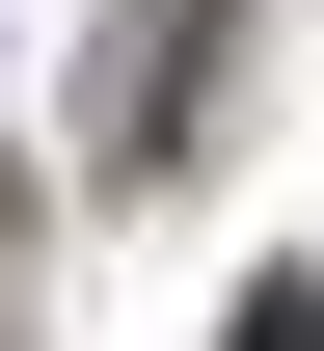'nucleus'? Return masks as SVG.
<instances>
[{"label": "nucleus", "mask_w": 324, "mask_h": 351, "mask_svg": "<svg viewBox=\"0 0 324 351\" xmlns=\"http://www.w3.org/2000/svg\"><path fill=\"white\" fill-rule=\"evenodd\" d=\"M216 351H324V298H297V270H271V298H243V324H216Z\"/></svg>", "instance_id": "1"}]
</instances>
